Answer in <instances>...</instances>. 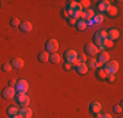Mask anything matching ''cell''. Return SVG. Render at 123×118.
Here are the masks:
<instances>
[{"label": "cell", "instance_id": "1", "mask_svg": "<svg viewBox=\"0 0 123 118\" xmlns=\"http://www.w3.org/2000/svg\"><path fill=\"white\" fill-rule=\"evenodd\" d=\"M66 12L68 17H72L75 20L81 19V16H83V8L79 4V1H67Z\"/></svg>", "mask_w": 123, "mask_h": 118}, {"label": "cell", "instance_id": "2", "mask_svg": "<svg viewBox=\"0 0 123 118\" xmlns=\"http://www.w3.org/2000/svg\"><path fill=\"white\" fill-rule=\"evenodd\" d=\"M106 39H107L106 30H98L94 33V35H93V45L97 46V49L98 47H102Z\"/></svg>", "mask_w": 123, "mask_h": 118}, {"label": "cell", "instance_id": "3", "mask_svg": "<svg viewBox=\"0 0 123 118\" xmlns=\"http://www.w3.org/2000/svg\"><path fill=\"white\" fill-rule=\"evenodd\" d=\"M104 71L109 75V73H117L118 72V70H119V63L117 60H109V62H106V63L104 64Z\"/></svg>", "mask_w": 123, "mask_h": 118}, {"label": "cell", "instance_id": "4", "mask_svg": "<svg viewBox=\"0 0 123 118\" xmlns=\"http://www.w3.org/2000/svg\"><path fill=\"white\" fill-rule=\"evenodd\" d=\"M96 60H97V63H98V68H102L104 64L110 60V54L106 51V50H104V51H98V54L96 55Z\"/></svg>", "mask_w": 123, "mask_h": 118}, {"label": "cell", "instance_id": "5", "mask_svg": "<svg viewBox=\"0 0 123 118\" xmlns=\"http://www.w3.org/2000/svg\"><path fill=\"white\" fill-rule=\"evenodd\" d=\"M45 47H46L45 51H47L49 54H52V52H56L58 51V49H59V42H58L55 38H50V39L46 41Z\"/></svg>", "mask_w": 123, "mask_h": 118}, {"label": "cell", "instance_id": "6", "mask_svg": "<svg viewBox=\"0 0 123 118\" xmlns=\"http://www.w3.org/2000/svg\"><path fill=\"white\" fill-rule=\"evenodd\" d=\"M14 91L16 93H22V94H26V92L29 91V83L21 79V80L16 81V85H14Z\"/></svg>", "mask_w": 123, "mask_h": 118}, {"label": "cell", "instance_id": "7", "mask_svg": "<svg viewBox=\"0 0 123 118\" xmlns=\"http://www.w3.org/2000/svg\"><path fill=\"white\" fill-rule=\"evenodd\" d=\"M14 100H16V102L21 106V108H26V106L29 105V102H30V98H29L28 94H22V93H17L16 96H14Z\"/></svg>", "mask_w": 123, "mask_h": 118}, {"label": "cell", "instance_id": "8", "mask_svg": "<svg viewBox=\"0 0 123 118\" xmlns=\"http://www.w3.org/2000/svg\"><path fill=\"white\" fill-rule=\"evenodd\" d=\"M84 52H85V55L90 58H96V55L98 54V49L96 45H93V43H86L85 46H84Z\"/></svg>", "mask_w": 123, "mask_h": 118}, {"label": "cell", "instance_id": "9", "mask_svg": "<svg viewBox=\"0 0 123 118\" xmlns=\"http://www.w3.org/2000/svg\"><path fill=\"white\" fill-rule=\"evenodd\" d=\"M77 51L76 50H67L66 52H64V55H63V58H64V60L67 62V63H74V62L77 59Z\"/></svg>", "mask_w": 123, "mask_h": 118}, {"label": "cell", "instance_id": "10", "mask_svg": "<svg viewBox=\"0 0 123 118\" xmlns=\"http://www.w3.org/2000/svg\"><path fill=\"white\" fill-rule=\"evenodd\" d=\"M14 96H16V91H14V88L5 87L4 89L1 91V97L4 100H12V98H14Z\"/></svg>", "mask_w": 123, "mask_h": 118}, {"label": "cell", "instance_id": "11", "mask_svg": "<svg viewBox=\"0 0 123 118\" xmlns=\"http://www.w3.org/2000/svg\"><path fill=\"white\" fill-rule=\"evenodd\" d=\"M106 33H107V39L113 41V42L121 37V32H119L118 29H115V28H110L109 30H106Z\"/></svg>", "mask_w": 123, "mask_h": 118}, {"label": "cell", "instance_id": "12", "mask_svg": "<svg viewBox=\"0 0 123 118\" xmlns=\"http://www.w3.org/2000/svg\"><path fill=\"white\" fill-rule=\"evenodd\" d=\"M111 7V4H110V1H107V0H102V1H98L97 3V11L98 12H101V14L102 13H106L107 9Z\"/></svg>", "mask_w": 123, "mask_h": 118}, {"label": "cell", "instance_id": "13", "mask_svg": "<svg viewBox=\"0 0 123 118\" xmlns=\"http://www.w3.org/2000/svg\"><path fill=\"white\" fill-rule=\"evenodd\" d=\"M18 29L22 33H30V32L33 30V24L30 21H22V22H20Z\"/></svg>", "mask_w": 123, "mask_h": 118}, {"label": "cell", "instance_id": "14", "mask_svg": "<svg viewBox=\"0 0 123 118\" xmlns=\"http://www.w3.org/2000/svg\"><path fill=\"white\" fill-rule=\"evenodd\" d=\"M74 68L79 75H85V73H88V71H89V68H88V66L85 63H77Z\"/></svg>", "mask_w": 123, "mask_h": 118}, {"label": "cell", "instance_id": "15", "mask_svg": "<svg viewBox=\"0 0 123 118\" xmlns=\"http://www.w3.org/2000/svg\"><path fill=\"white\" fill-rule=\"evenodd\" d=\"M18 116L21 118H31L33 117V110L30 108H28V106L26 108H21L18 111Z\"/></svg>", "mask_w": 123, "mask_h": 118}, {"label": "cell", "instance_id": "16", "mask_svg": "<svg viewBox=\"0 0 123 118\" xmlns=\"http://www.w3.org/2000/svg\"><path fill=\"white\" fill-rule=\"evenodd\" d=\"M24 60H22L21 58H13L12 60H11V66H12V68L14 70H21L22 67H24Z\"/></svg>", "mask_w": 123, "mask_h": 118}, {"label": "cell", "instance_id": "17", "mask_svg": "<svg viewBox=\"0 0 123 118\" xmlns=\"http://www.w3.org/2000/svg\"><path fill=\"white\" fill-rule=\"evenodd\" d=\"M101 109H102L101 102H98V101L90 102V105H89V110H90V113H92V114L99 113V111H101Z\"/></svg>", "mask_w": 123, "mask_h": 118}, {"label": "cell", "instance_id": "18", "mask_svg": "<svg viewBox=\"0 0 123 118\" xmlns=\"http://www.w3.org/2000/svg\"><path fill=\"white\" fill-rule=\"evenodd\" d=\"M75 28L77 29L79 32H83V30H85V29L88 28V24H86L85 20L77 19V20H76V24H75Z\"/></svg>", "mask_w": 123, "mask_h": 118}, {"label": "cell", "instance_id": "19", "mask_svg": "<svg viewBox=\"0 0 123 118\" xmlns=\"http://www.w3.org/2000/svg\"><path fill=\"white\" fill-rule=\"evenodd\" d=\"M18 111H20V108H17V106H14V105H11V106H8V108H7V114L9 117L17 116Z\"/></svg>", "mask_w": 123, "mask_h": 118}, {"label": "cell", "instance_id": "20", "mask_svg": "<svg viewBox=\"0 0 123 118\" xmlns=\"http://www.w3.org/2000/svg\"><path fill=\"white\" fill-rule=\"evenodd\" d=\"M49 57H50V54L47 51H41L39 54L37 55L38 60H39L41 63H46V62H49Z\"/></svg>", "mask_w": 123, "mask_h": 118}, {"label": "cell", "instance_id": "21", "mask_svg": "<svg viewBox=\"0 0 123 118\" xmlns=\"http://www.w3.org/2000/svg\"><path fill=\"white\" fill-rule=\"evenodd\" d=\"M85 64L88 66V68H93V70L98 68V63H97V60H96V58H89L85 62Z\"/></svg>", "mask_w": 123, "mask_h": 118}, {"label": "cell", "instance_id": "22", "mask_svg": "<svg viewBox=\"0 0 123 118\" xmlns=\"http://www.w3.org/2000/svg\"><path fill=\"white\" fill-rule=\"evenodd\" d=\"M49 62H51L52 64H58V63H60V55L58 54V52H52V54H50Z\"/></svg>", "mask_w": 123, "mask_h": 118}, {"label": "cell", "instance_id": "23", "mask_svg": "<svg viewBox=\"0 0 123 118\" xmlns=\"http://www.w3.org/2000/svg\"><path fill=\"white\" fill-rule=\"evenodd\" d=\"M96 76H97L98 80L102 81V80H105V79H106L107 73L104 71V68H97V70H96Z\"/></svg>", "mask_w": 123, "mask_h": 118}, {"label": "cell", "instance_id": "24", "mask_svg": "<svg viewBox=\"0 0 123 118\" xmlns=\"http://www.w3.org/2000/svg\"><path fill=\"white\" fill-rule=\"evenodd\" d=\"M94 11H92V9H86L85 12H84V20L88 22V21H90V20H93V17H94Z\"/></svg>", "mask_w": 123, "mask_h": 118}, {"label": "cell", "instance_id": "25", "mask_svg": "<svg viewBox=\"0 0 123 118\" xmlns=\"http://www.w3.org/2000/svg\"><path fill=\"white\" fill-rule=\"evenodd\" d=\"M106 13H107V16H110V17H115L117 14H118V9H117L115 7H113V5H111L109 9H107Z\"/></svg>", "mask_w": 123, "mask_h": 118}, {"label": "cell", "instance_id": "26", "mask_svg": "<svg viewBox=\"0 0 123 118\" xmlns=\"http://www.w3.org/2000/svg\"><path fill=\"white\" fill-rule=\"evenodd\" d=\"M102 21H104V14L96 13L94 17H93V22H94V24H101Z\"/></svg>", "mask_w": 123, "mask_h": 118}, {"label": "cell", "instance_id": "27", "mask_svg": "<svg viewBox=\"0 0 123 118\" xmlns=\"http://www.w3.org/2000/svg\"><path fill=\"white\" fill-rule=\"evenodd\" d=\"M20 22H21V21H20L18 19H16V17H14V19H12V20L9 21L11 26H13V28H18V26H20Z\"/></svg>", "mask_w": 123, "mask_h": 118}, {"label": "cell", "instance_id": "28", "mask_svg": "<svg viewBox=\"0 0 123 118\" xmlns=\"http://www.w3.org/2000/svg\"><path fill=\"white\" fill-rule=\"evenodd\" d=\"M11 70H12L11 63H4V64L1 66V71H3V72H9Z\"/></svg>", "mask_w": 123, "mask_h": 118}, {"label": "cell", "instance_id": "29", "mask_svg": "<svg viewBox=\"0 0 123 118\" xmlns=\"http://www.w3.org/2000/svg\"><path fill=\"white\" fill-rule=\"evenodd\" d=\"M115 79H117V76H115V73H109V75L106 76V80L107 83H113V81H115Z\"/></svg>", "mask_w": 123, "mask_h": 118}, {"label": "cell", "instance_id": "30", "mask_svg": "<svg viewBox=\"0 0 123 118\" xmlns=\"http://www.w3.org/2000/svg\"><path fill=\"white\" fill-rule=\"evenodd\" d=\"M79 4L81 5V8H89L90 1L89 0H81V1H79Z\"/></svg>", "mask_w": 123, "mask_h": 118}, {"label": "cell", "instance_id": "31", "mask_svg": "<svg viewBox=\"0 0 123 118\" xmlns=\"http://www.w3.org/2000/svg\"><path fill=\"white\" fill-rule=\"evenodd\" d=\"M114 46V42L113 41H110V39H106L105 41V43H104V47L105 49H110V47H113Z\"/></svg>", "mask_w": 123, "mask_h": 118}, {"label": "cell", "instance_id": "32", "mask_svg": "<svg viewBox=\"0 0 123 118\" xmlns=\"http://www.w3.org/2000/svg\"><path fill=\"white\" fill-rule=\"evenodd\" d=\"M86 60H88L86 55H77V62L79 63H85Z\"/></svg>", "mask_w": 123, "mask_h": 118}, {"label": "cell", "instance_id": "33", "mask_svg": "<svg viewBox=\"0 0 123 118\" xmlns=\"http://www.w3.org/2000/svg\"><path fill=\"white\" fill-rule=\"evenodd\" d=\"M67 24H68L69 26H75V24H76V20L75 19H72V17H68V19L66 20Z\"/></svg>", "mask_w": 123, "mask_h": 118}, {"label": "cell", "instance_id": "34", "mask_svg": "<svg viewBox=\"0 0 123 118\" xmlns=\"http://www.w3.org/2000/svg\"><path fill=\"white\" fill-rule=\"evenodd\" d=\"M113 110L115 111V113H122V106L121 105H114L113 106Z\"/></svg>", "mask_w": 123, "mask_h": 118}, {"label": "cell", "instance_id": "35", "mask_svg": "<svg viewBox=\"0 0 123 118\" xmlns=\"http://www.w3.org/2000/svg\"><path fill=\"white\" fill-rule=\"evenodd\" d=\"M63 68L66 70V71H69V70L74 68V67H72V64H71V63H67V62H66V63L63 64Z\"/></svg>", "mask_w": 123, "mask_h": 118}, {"label": "cell", "instance_id": "36", "mask_svg": "<svg viewBox=\"0 0 123 118\" xmlns=\"http://www.w3.org/2000/svg\"><path fill=\"white\" fill-rule=\"evenodd\" d=\"M14 85H16V80H9V83H8V87H11V88H14Z\"/></svg>", "mask_w": 123, "mask_h": 118}, {"label": "cell", "instance_id": "37", "mask_svg": "<svg viewBox=\"0 0 123 118\" xmlns=\"http://www.w3.org/2000/svg\"><path fill=\"white\" fill-rule=\"evenodd\" d=\"M101 118H113V116H111L110 113H105V114H102Z\"/></svg>", "mask_w": 123, "mask_h": 118}, {"label": "cell", "instance_id": "38", "mask_svg": "<svg viewBox=\"0 0 123 118\" xmlns=\"http://www.w3.org/2000/svg\"><path fill=\"white\" fill-rule=\"evenodd\" d=\"M62 16H63L64 17V19H68V14H67V12H66V9H64V11H62Z\"/></svg>", "mask_w": 123, "mask_h": 118}, {"label": "cell", "instance_id": "39", "mask_svg": "<svg viewBox=\"0 0 123 118\" xmlns=\"http://www.w3.org/2000/svg\"><path fill=\"white\" fill-rule=\"evenodd\" d=\"M93 116H94V118H101L102 114L101 113H96V114H93Z\"/></svg>", "mask_w": 123, "mask_h": 118}, {"label": "cell", "instance_id": "40", "mask_svg": "<svg viewBox=\"0 0 123 118\" xmlns=\"http://www.w3.org/2000/svg\"><path fill=\"white\" fill-rule=\"evenodd\" d=\"M9 118H21V117H20L18 114H17V116H13V117H9Z\"/></svg>", "mask_w": 123, "mask_h": 118}, {"label": "cell", "instance_id": "41", "mask_svg": "<svg viewBox=\"0 0 123 118\" xmlns=\"http://www.w3.org/2000/svg\"><path fill=\"white\" fill-rule=\"evenodd\" d=\"M118 118H122V117H118Z\"/></svg>", "mask_w": 123, "mask_h": 118}, {"label": "cell", "instance_id": "42", "mask_svg": "<svg viewBox=\"0 0 123 118\" xmlns=\"http://www.w3.org/2000/svg\"><path fill=\"white\" fill-rule=\"evenodd\" d=\"M0 5H1V4H0Z\"/></svg>", "mask_w": 123, "mask_h": 118}]
</instances>
